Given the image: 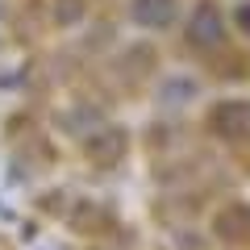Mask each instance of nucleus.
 Returning <instances> with one entry per match:
<instances>
[{
  "label": "nucleus",
  "instance_id": "1",
  "mask_svg": "<svg viewBox=\"0 0 250 250\" xmlns=\"http://www.w3.org/2000/svg\"><path fill=\"white\" fill-rule=\"evenodd\" d=\"M188 38L196 46H217L225 38V25H221V13L213 9V4H200L196 13H192V25H188Z\"/></svg>",
  "mask_w": 250,
  "mask_h": 250
},
{
  "label": "nucleus",
  "instance_id": "2",
  "mask_svg": "<svg viewBox=\"0 0 250 250\" xmlns=\"http://www.w3.org/2000/svg\"><path fill=\"white\" fill-rule=\"evenodd\" d=\"M121 154H125V129H100V134H92V142H88V159L92 163L113 167Z\"/></svg>",
  "mask_w": 250,
  "mask_h": 250
},
{
  "label": "nucleus",
  "instance_id": "3",
  "mask_svg": "<svg viewBox=\"0 0 250 250\" xmlns=\"http://www.w3.org/2000/svg\"><path fill=\"white\" fill-rule=\"evenodd\" d=\"M134 21L138 25H146V29H163V25H171L175 21V13H179V4L175 0H134Z\"/></svg>",
  "mask_w": 250,
  "mask_h": 250
},
{
  "label": "nucleus",
  "instance_id": "4",
  "mask_svg": "<svg viewBox=\"0 0 250 250\" xmlns=\"http://www.w3.org/2000/svg\"><path fill=\"white\" fill-rule=\"evenodd\" d=\"M217 233L229 242H246L250 238V208L246 205H229L221 217H217Z\"/></svg>",
  "mask_w": 250,
  "mask_h": 250
},
{
  "label": "nucleus",
  "instance_id": "5",
  "mask_svg": "<svg viewBox=\"0 0 250 250\" xmlns=\"http://www.w3.org/2000/svg\"><path fill=\"white\" fill-rule=\"evenodd\" d=\"M213 125H217V134H229V138L246 134L250 129V104H221L213 113Z\"/></svg>",
  "mask_w": 250,
  "mask_h": 250
},
{
  "label": "nucleus",
  "instance_id": "6",
  "mask_svg": "<svg viewBox=\"0 0 250 250\" xmlns=\"http://www.w3.org/2000/svg\"><path fill=\"white\" fill-rule=\"evenodd\" d=\"M192 96H196V83L188 80V75H175V80H167V83H163V92H159L163 104H184V100H192Z\"/></svg>",
  "mask_w": 250,
  "mask_h": 250
},
{
  "label": "nucleus",
  "instance_id": "7",
  "mask_svg": "<svg viewBox=\"0 0 250 250\" xmlns=\"http://www.w3.org/2000/svg\"><path fill=\"white\" fill-rule=\"evenodd\" d=\"M54 13H59V21H80L83 4H80V0H59V4H54Z\"/></svg>",
  "mask_w": 250,
  "mask_h": 250
},
{
  "label": "nucleus",
  "instance_id": "8",
  "mask_svg": "<svg viewBox=\"0 0 250 250\" xmlns=\"http://www.w3.org/2000/svg\"><path fill=\"white\" fill-rule=\"evenodd\" d=\"M242 25L250 29V4H246V9H242Z\"/></svg>",
  "mask_w": 250,
  "mask_h": 250
}]
</instances>
